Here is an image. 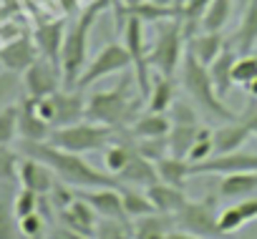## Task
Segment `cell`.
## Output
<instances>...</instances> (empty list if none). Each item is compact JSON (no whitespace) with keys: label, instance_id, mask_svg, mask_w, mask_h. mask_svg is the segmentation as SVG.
<instances>
[{"label":"cell","instance_id":"cell-42","mask_svg":"<svg viewBox=\"0 0 257 239\" xmlns=\"http://www.w3.org/2000/svg\"><path fill=\"white\" fill-rule=\"evenodd\" d=\"M18 231L26 236V239H43V231H46V219L41 211H33L23 219H18Z\"/></svg>","mask_w":257,"mask_h":239},{"label":"cell","instance_id":"cell-3","mask_svg":"<svg viewBox=\"0 0 257 239\" xmlns=\"http://www.w3.org/2000/svg\"><path fill=\"white\" fill-rule=\"evenodd\" d=\"M108 0H91V3L76 16V21L66 28L63 48H61V76L66 88H76V81L81 78L83 68L88 66V36L93 31V23L98 16L108 8Z\"/></svg>","mask_w":257,"mask_h":239},{"label":"cell","instance_id":"cell-10","mask_svg":"<svg viewBox=\"0 0 257 239\" xmlns=\"http://www.w3.org/2000/svg\"><path fill=\"white\" fill-rule=\"evenodd\" d=\"M192 176H227V174H237V171H257V154H247V151H234V154H214L199 164H192Z\"/></svg>","mask_w":257,"mask_h":239},{"label":"cell","instance_id":"cell-35","mask_svg":"<svg viewBox=\"0 0 257 239\" xmlns=\"http://www.w3.org/2000/svg\"><path fill=\"white\" fill-rule=\"evenodd\" d=\"M212 134H214V129H209V126L199 129V134H197V139H194V144H192V149L187 154L189 164H199V161L214 156V136Z\"/></svg>","mask_w":257,"mask_h":239},{"label":"cell","instance_id":"cell-28","mask_svg":"<svg viewBox=\"0 0 257 239\" xmlns=\"http://www.w3.org/2000/svg\"><path fill=\"white\" fill-rule=\"evenodd\" d=\"M224 46H227V41L222 38V33H209V31H197L187 41V51L204 66H209L224 51Z\"/></svg>","mask_w":257,"mask_h":239},{"label":"cell","instance_id":"cell-45","mask_svg":"<svg viewBox=\"0 0 257 239\" xmlns=\"http://www.w3.org/2000/svg\"><path fill=\"white\" fill-rule=\"evenodd\" d=\"M51 239H88V236H83V234H78V231H73V229L58 224V229H53Z\"/></svg>","mask_w":257,"mask_h":239},{"label":"cell","instance_id":"cell-1","mask_svg":"<svg viewBox=\"0 0 257 239\" xmlns=\"http://www.w3.org/2000/svg\"><path fill=\"white\" fill-rule=\"evenodd\" d=\"M18 151L23 156L38 159L43 161L58 181L73 186V189H101V186H121V181L116 176H111L108 171H98L93 169L83 154H73L66 149H58L48 141H21Z\"/></svg>","mask_w":257,"mask_h":239},{"label":"cell","instance_id":"cell-22","mask_svg":"<svg viewBox=\"0 0 257 239\" xmlns=\"http://www.w3.org/2000/svg\"><path fill=\"white\" fill-rule=\"evenodd\" d=\"M121 181V186H137V189H149L152 184L159 181V171L157 164L144 159L142 154H134L132 161L123 166V171L116 176Z\"/></svg>","mask_w":257,"mask_h":239},{"label":"cell","instance_id":"cell-31","mask_svg":"<svg viewBox=\"0 0 257 239\" xmlns=\"http://www.w3.org/2000/svg\"><path fill=\"white\" fill-rule=\"evenodd\" d=\"M189 169H192V164H189L187 159H179V156H172V154L157 161L159 181L172 184V186H179V189H184L187 179L192 176V171H189Z\"/></svg>","mask_w":257,"mask_h":239},{"label":"cell","instance_id":"cell-41","mask_svg":"<svg viewBox=\"0 0 257 239\" xmlns=\"http://www.w3.org/2000/svg\"><path fill=\"white\" fill-rule=\"evenodd\" d=\"M41 204H43V196H38L36 191L23 189V186H21V189L16 191V196H13V209H16V216H18V219H23V216L38 211Z\"/></svg>","mask_w":257,"mask_h":239},{"label":"cell","instance_id":"cell-32","mask_svg":"<svg viewBox=\"0 0 257 239\" xmlns=\"http://www.w3.org/2000/svg\"><path fill=\"white\" fill-rule=\"evenodd\" d=\"M232 8L234 0H212L209 8L202 13L199 18V31H209V33H222V28L229 23L232 18Z\"/></svg>","mask_w":257,"mask_h":239},{"label":"cell","instance_id":"cell-20","mask_svg":"<svg viewBox=\"0 0 257 239\" xmlns=\"http://www.w3.org/2000/svg\"><path fill=\"white\" fill-rule=\"evenodd\" d=\"M123 131L132 139H164L172 131V118H169V113L144 111L134 118V124Z\"/></svg>","mask_w":257,"mask_h":239},{"label":"cell","instance_id":"cell-47","mask_svg":"<svg viewBox=\"0 0 257 239\" xmlns=\"http://www.w3.org/2000/svg\"><path fill=\"white\" fill-rule=\"evenodd\" d=\"M244 91L249 93V98H257V81H252V83H249V86H247Z\"/></svg>","mask_w":257,"mask_h":239},{"label":"cell","instance_id":"cell-5","mask_svg":"<svg viewBox=\"0 0 257 239\" xmlns=\"http://www.w3.org/2000/svg\"><path fill=\"white\" fill-rule=\"evenodd\" d=\"M187 41H189V33H187V26L182 18L159 23L157 38L149 46V66L154 68V73L174 78L182 68V61L187 53Z\"/></svg>","mask_w":257,"mask_h":239},{"label":"cell","instance_id":"cell-13","mask_svg":"<svg viewBox=\"0 0 257 239\" xmlns=\"http://www.w3.org/2000/svg\"><path fill=\"white\" fill-rule=\"evenodd\" d=\"M76 194L91 204V209L101 219H128L123 211L121 186H101V189H76Z\"/></svg>","mask_w":257,"mask_h":239},{"label":"cell","instance_id":"cell-7","mask_svg":"<svg viewBox=\"0 0 257 239\" xmlns=\"http://www.w3.org/2000/svg\"><path fill=\"white\" fill-rule=\"evenodd\" d=\"M174 221L182 231L197 234V236H209V239H222L227 236L219 229V211H217V196H204L197 201H187L177 214Z\"/></svg>","mask_w":257,"mask_h":239},{"label":"cell","instance_id":"cell-16","mask_svg":"<svg viewBox=\"0 0 257 239\" xmlns=\"http://www.w3.org/2000/svg\"><path fill=\"white\" fill-rule=\"evenodd\" d=\"M51 131H53V126L38 116L36 101L26 96L18 103V136H21V141H48Z\"/></svg>","mask_w":257,"mask_h":239},{"label":"cell","instance_id":"cell-51","mask_svg":"<svg viewBox=\"0 0 257 239\" xmlns=\"http://www.w3.org/2000/svg\"><path fill=\"white\" fill-rule=\"evenodd\" d=\"M132 3H137V0H132Z\"/></svg>","mask_w":257,"mask_h":239},{"label":"cell","instance_id":"cell-17","mask_svg":"<svg viewBox=\"0 0 257 239\" xmlns=\"http://www.w3.org/2000/svg\"><path fill=\"white\" fill-rule=\"evenodd\" d=\"M63 38H66V23L63 21H48V23H41L33 31V41L38 46L41 58H48L51 63H58V66H61Z\"/></svg>","mask_w":257,"mask_h":239},{"label":"cell","instance_id":"cell-33","mask_svg":"<svg viewBox=\"0 0 257 239\" xmlns=\"http://www.w3.org/2000/svg\"><path fill=\"white\" fill-rule=\"evenodd\" d=\"M202 124H172V131H169V154L172 156H179V159H187L197 134H199Z\"/></svg>","mask_w":257,"mask_h":239},{"label":"cell","instance_id":"cell-21","mask_svg":"<svg viewBox=\"0 0 257 239\" xmlns=\"http://www.w3.org/2000/svg\"><path fill=\"white\" fill-rule=\"evenodd\" d=\"M214 154H234L242 151V146L252 139V131L239 121V116L234 121H224L214 129Z\"/></svg>","mask_w":257,"mask_h":239},{"label":"cell","instance_id":"cell-15","mask_svg":"<svg viewBox=\"0 0 257 239\" xmlns=\"http://www.w3.org/2000/svg\"><path fill=\"white\" fill-rule=\"evenodd\" d=\"M58 219H61V224L63 226H68V229H73V231H78V234H83V236H88V239H93L96 236V229H98V214L91 209V204L88 201H83L78 194H76V199L63 209V211H58Z\"/></svg>","mask_w":257,"mask_h":239},{"label":"cell","instance_id":"cell-40","mask_svg":"<svg viewBox=\"0 0 257 239\" xmlns=\"http://www.w3.org/2000/svg\"><path fill=\"white\" fill-rule=\"evenodd\" d=\"M18 164H21L18 151H13L11 146H0V181L16 184L18 181Z\"/></svg>","mask_w":257,"mask_h":239},{"label":"cell","instance_id":"cell-46","mask_svg":"<svg viewBox=\"0 0 257 239\" xmlns=\"http://www.w3.org/2000/svg\"><path fill=\"white\" fill-rule=\"evenodd\" d=\"M167 239H209V236H197V234H189V231H172Z\"/></svg>","mask_w":257,"mask_h":239},{"label":"cell","instance_id":"cell-37","mask_svg":"<svg viewBox=\"0 0 257 239\" xmlns=\"http://www.w3.org/2000/svg\"><path fill=\"white\" fill-rule=\"evenodd\" d=\"M209 3H212V0H182L179 11H182V21H184L189 36L199 31V18L209 8Z\"/></svg>","mask_w":257,"mask_h":239},{"label":"cell","instance_id":"cell-49","mask_svg":"<svg viewBox=\"0 0 257 239\" xmlns=\"http://www.w3.org/2000/svg\"><path fill=\"white\" fill-rule=\"evenodd\" d=\"M174 6H182V0H174Z\"/></svg>","mask_w":257,"mask_h":239},{"label":"cell","instance_id":"cell-26","mask_svg":"<svg viewBox=\"0 0 257 239\" xmlns=\"http://www.w3.org/2000/svg\"><path fill=\"white\" fill-rule=\"evenodd\" d=\"M144 191H147V196L152 199L154 209L162 211V214H169V216H174V214L189 201L187 194H184V189L172 186V184H164V181H157V184H152V186L144 189Z\"/></svg>","mask_w":257,"mask_h":239},{"label":"cell","instance_id":"cell-24","mask_svg":"<svg viewBox=\"0 0 257 239\" xmlns=\"http://www.w3.org/2000/svg\"><path fill=\"white\" fill-rule=\"evenodd\" d=\"M254 194H257V171L227 174L219 179V186H217V196L229 199V201H239V199H247Z\"/></svg>","mask_w":257,"mask_h":239},{"label":"cell","instance_id":"cell-50","mask_svg":"<svg viewBox=\"0 0 257 239\" xmlns=\"http://www.w3.org/2000/svg\"><path fill=\"white\" fill-rule=\"evenodd\" d=\"M254 56H257V48H254Z\"/></svg>","mask_w":257,"mask_h":239},{"label":"cell","instance_id":"cell-36","mask_svg":"<svg viewBox=\"0 0 257 239\" xmlns=\"http://www.w3.org/2000/svg\"><path fill=\"white\" fill-rule=\"evenodd\" d=\"M18 136V103L0 108V146H11Z\"/></svg>","mask_w":257,"mask_h":239},{"label":"cell","instance_id":"cell-12","mask_svg":"<svg viewBox=\"0 0 257 239\" xmlns=\"http://www.w3.org/2000/svg\"><path fill=\"white\" fill-rule=\"evenodd\" d=\"M53 101V129L86 121V98L81 88H61L51 96Z\"/></svg>","mask_w":257,"mask_h":239},{"label":"cell","instance_id":"cell-27","mask_svg":"<svg viewBox=\"0 0 257 239\" xmlns=\"http://www.w3.org/2000/svg\"><path fill=\"white\" fill-rule=\"evenodd\" d=\"M254 219H257V194L247 196V199H239L237 204L219 211V229L224 234H232V231L242 229L244 224H249Z\"/></svg>","mask_w":257,"mask_h":239},{"label":"cell","instance_id":"cell-2","mask_svg":"<svg viewBox=\"0 0 257 239\" xmlns=\"http://www.w3.org/2000/svg\"><path fill=\"white\" fill-rule=\"evenodd\" d=\"M134 76H123V81L108 91H96L86 98V121L113 126V129H128L139 116V106L147 103L139 91H134Z\"/></svg>","mask_w":257,"mask_h":239},{"label":"cell","instance_id":"cell-29","mask_svg":"<svg viewBox=\"0 0 257 239\" xmlns=\"http://www.w3.org/2000/svg\"><path fill=\"white\" fill-rule=\"evenodd\" d=\"M177 101V86L174 78L154 73L152 78V88L147 93V111H157V113H169V108Z\"/></svg>","mask_w":257,"mask_h":239},{"label":"cell","instance_id":"cell-30","mask_svg":"<svg viewBox=\"0 0 257 239\" xmlns=\"http://www.w3.org/2000/svg\"><path fill=\"white\" fill-rule=\"evenodd\" d=\"M13 184L0 181V239H18V216L13 209Z\"/></svg>","mask_w":257,"mask_h":239},{"label":"cell","instance_id":"cell-25","mask_svg":"<svg viewBox=\"0 0 257 239\" xmlns=\"http://www.w3.org/2000/svg\"><path fill=\"white\" fill-rule=\"evenodd\" d=\"M174 226H177L174 216L162 214V211H154V214L132 219V234H134V239H167L174 231Z\"/></svg>","mask_w":257,"mask_h":239},{"label":"cell","instance_id":"cell-14","mask_svg":"<svg viewBox=\"0 0 257 239\" xmlns=\"http://www.w3.org/2000/svg\"><path fill=\"white\" fill-rule=\"evenodd\" d=\"M56 181H58L56 174H53L43 161L21 154V164H18V184H21L23 189H31V191H36L38 196H48Z\"/></svg>","mask_w":257,"mask_h":239},{"label":"cell","instance_id":"cell-43","mask_svg":"<svg viewBox=\"0 0 257 239\" xmlns=\"http://www.w3.org/2000/svg\"><path fill=\"white\" fill-rule=\"evenodd\" d=\"M18 93V73L0 71V108L8 106Z\"/></svg>","mask_w":257,"mask_h":239},{"label":"cell","instance_id":"cell-4","mask_svg":"<svg viewBox=\"0 0 257 239\" xmlns=\"http://www.w3.org/2000/svg\"><path fill=\"white\" fill-rule=\"evenodd\" d=\"M179 78H182V88L187 93V98L209 118L224 124V121H234L239 113H234L232 108H227L222 103V96L217 93L214 83H212V76H209V68L204 63H199L189 51L184 53V61H182V68H179Z\"/></svg>","mask_w":257,"mask_h":239},{"label":"cell","instance_id":"cell-11","mask_svg":"<svg viewBox=\"0 0 257 239\" xmlns=\"http://www.w3.org/2000/svg\"><path fill=\"white\" fill-rule=\"evenodd\" d=\"M38 58H41V53H38V46H36L33 36H21L16 41L0 43V66H3L6 71H11V73L23 76Z\"/></svg>","mask_w":257,"mask_h":239},{"label":"cell","instance_id":"cell-9","mask_svg":"<svg viewBox=\"0 0 257 239\" xmlns=\"http://www.w3.org/2000/svg\"><path fill=\"white\" fill-rule=\"evenodd\" d=\"M21 86L26 88L28 98H46L53 96L56 91H61L63 86V76H61V66L51 63L48 58H38L26 73Z\"/></svg>","mask_w":257,"mask_h":239},{"label":"cell","instance_id":"cell-48","mask_svg":"<svg viewBox=\"0 0 257 239\" xmlns=\"http://www.w3.org/2000/svg\"><path fill=\"white\" fill-rule=\"evenodd\" d=\"M154 3H164V6H174V0H154Z\"/></svg>","mask_w":257,"mask_h":239},{"label":"cell","instance_id":"cell-39","mask_svg":"<svg viewBox=\"0 0 257 239\" xmlns=\"http://www.w3.org/2000/svg\"><path fill=\"white\" fill-rule=\"evenodd\" d=\"M252 81H257V56L254 53H244L234 63V86L247 88Z\"/></svg>","mask_w":257,"mask_h":239},{"label":"cell","instance_id":"cell-8","mask_svg":"<svg viewBox=\"0 0 257 239\" xmlns=\"http://www.w3.org/2000/svg\"><path fill=\"white\" fill-rule=\"evenodd\" d=\"M132 68V53H128V48L123 46V43H106L91 61H88V66L83 68V73H81V78L76 81V88H88V86H93L96 81H101V78H108V76H113V73H123V71H128Z\"/></svg>","mask_w":257,"mask_h":239},{"label":"cell","instance_id":"cell-19","mask_svg":"<svg viewBox=\"0 0 257 239\" xmlns=\"http://www.w3.org/2000/svg\"><path fill=\"white\" fill-rule=\"evenodd\" d=\"M123 13L128 16H137L139 21H144L147 26L149 23H167V21H174V18H182V11L179 6H164V3H154V0H137V3H118Z\"/></svg>","mask_w":257,"mask_h":239},{"label":"cell","instance_id":"cell-38","mask_svg":"<svg viewBox=\"0 0 257 239\" xmlns=\"http://www.w3.org/2000/svg\"><path fill=\"white\" fill-rule=\"evenodd\" d=\"M134 149L137 154H142L149 161H159L164 156H169V139H134Z\"/></svg>","mask_w":257,"mask_h":239},{"label":"cell","instance_id":"cell-34","mask_svg":"<svg viewBox=\"0 0 257 239\" xmlns=\"http://www.w3.org/2000/svg\"><path fill=\"white\" fill-rule=\"evenodd\" d=\"M121 199H123V211H126L128 219H139V216H147V214H154L157 211L144 189L121 186Z\"/></svg>","mask_w":257,"mask_h":239},{"label":"cell","instance_id":"cell-6","mask_svg":"<svg viewBox=\"0 0 257 239\" xmlns=\"http://www.w3.org/2000/svg\"><path fill=\"white\" fill-rule=\"evenodd\" d=\"M121 129L113 126H103V124H93V121H78L71 126H61L53 129L48 136V144L73 151V154H88V151H98L111 146L118 139Z\"/></svg>","mask_w":257,"mask_h":239},{"label":"cell","instance_id":"cell-44","mask_svg":"<svg viewBox=\"0 0 257 239\" xmlns=\"http://www.w3.org/2000/svg\"><path fill=\"white\" fill-rule=\"evenodd\" d=\"M239 121L252 131V136H257V98H252V101L247 103V108L239 113Z\"/></svg>","mask_w":257,"mask_h":239},{"label":"cell","instance_id":"cell-18","mask_svg":"<svg viewBox=\"0 0 257 239\" xmlns=\"http://www.w3.org/2000/svg\"><path fill=\"white\" fill-rule=\"evenodd\" d=\"M239 56L244 53H254L257 48V0H244V13L242 21L232 36V41H227Z\"/></svg>","mask_w":257,"mask_h":239},{"label":"cell","instance_id":"cell-23","mask_svg":"<svg viewBox=\"0 0 257 239\" xmlns=\"http://www.w3.org/2000/svg\"><path fill=\"white\" fill-rule=\"evenodd\" d=\"M237 58H239V53L227 43L224 51L207 66L209 76H212V83H214L219 96H227L232 91V86H234V63H237Z\"/></svg>","mask_w":257,"mask_h":239}]
</instances>
